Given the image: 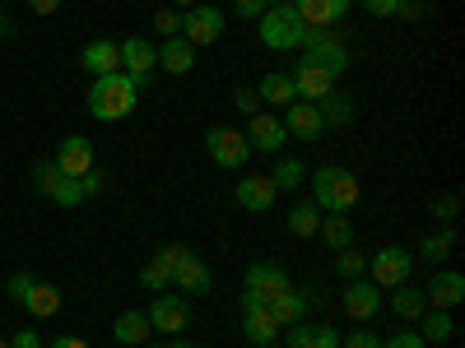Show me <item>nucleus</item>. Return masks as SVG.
<instances>
[{
  "label": "nucleus",
  "instance_id": "nucleus-52",
  "mask_svg": "<svg viewBox=\"0 0 465 348\" xmlns=\"http://www.w3.org/2000/svg\"><path fill=\"white\" fill-rule=\"evenodd\" d=\"M52 348H89V339H80V334H61V339H52Z\"/></svg>",
  "mask_w": 465,
  "mask_h": 348
},
{
  "label": "nucleus",
  "instance_id": "nucleus-30",
  "mask_svg": "<svg viewBox=\"0 0 465 348\" xmlns=\"http://www.w3.org/2000/svg\"><path fill=\"white\" fill-rule=\"evenodd\" d=\"M302 312H307V297L302 293H284V297H275V302H270V316H275L280 325H293V321H302Z\"/></svg>",
  "mask_w": 465,
  "mask_h": 348
},
{
  "label": "nucleus",
  "instance_id": "nucleus-14",
  "mask_svg": "<svg viewBox=\"0 0 465 348\" xmlns=\"http://www.w3.org/2000/svg\"><path fill=\"white\" fill-rule=\"evenodd\" d=\"M173 288H182L186 297H205L214 288V275H210V265L201 256H186L177 269H173Z\"/></svg>",
  "mask_w": 465,
  "mask_h": 348
},
{
  "label": "nucleus",
  "instance_id": "nucleus-17",
  "mask_svg": "<svg viewBox=\"0 0 465 348\" xmlns=\"http://www.w3.org/2000/svg\"><path fill=\"white\" fill-rule=\"evenodd\" d=\"M275 196H280V190H275L270 177H242L238 190H232V200H238L242 209H252V214H265L270 205H275Z\"/></svg>",
  "mask_w": 465,
  "mask_h": 348
},
{
  "label": "nucleus",
  "instance_id": "nucleus-48",
  "mask_svg": "<svg viewBox=\"0 0 465 348\" xmlns=\"http://www.w3.org/2000/svg\"><path fill=\"white\" fill-rule=\"evenodd\" d=\"M232 102H238V111H247V116H256V111H261V98H256L252 89H238V98H232Z\"/></svg>",
  "mask_w": 465,
  "mask_h": 348
},
{
  "label": "nucleus",
  "instance_id": "nucleus-11",
  "mask_svg": "<svg viewBox=\"0 0 465 348\" xmlns=\"http://www.w3.org/2000/svg\"><path fill=\"white\" fill-rule=\"evenodd\" d=\"M242 135H247L252 153H280V149H284V140H289V130H284L280 116H265V111H256V116H252Z\"/></svg>",
  "mask_w": 465,
  "mask_h": 348
},
{
  "label": "nucleus",
  "instance_id": "nucleus-45",
  "mask_svg": "<svg viewBox=\"0 0 465 348\" xmlns=\"http://www.w3.org/2000/svg\"><path fill=\"white\" fill-rule=\"evenodd\" d=\"M363 10L377 19H391V14H401V0H363Z\"/></svg>",
  "mask_w": 465,
  "mask_h": 348
},
{
  "label": "nucleus",
  "instance_id": "nucleus-43",
  "mask_svg": "<svg viewBox=\"0 0 465 348\" xmlns=\"http://www.w3.org/2000/svg\"><path fill=\"white\" fill-rule=\"evenodd\" d=\"M153 28H159L163 37H177V33H182V19H177L173 10H159V14H153Z\"/></svg>",
  "mask_w": 465,
  "mask_h": 348
},
{
  "label": "nucleus",
  "instance_id": "nucleus-37",
  "mask_svg": "<svg viewBox=\"0 0 465 348\" xmlns=\"http://www.w3.org/2000/svg\"><path fill=\"white\" fill-rule=\"evenodd\" d=\"M56 177H61L56 163H37V168H33V190H37V196H47V190L56 186Z\"/></svg>",
  "mask_w": 465,
  "mask_h": 348
},
{
  "label": "nucleus",
  "instance_id": "nucleus-34",
  "mask_svg": "<svg viewBox=\"0 0 465 348\" xmlns=\"http://www.w3.org/2000/svg\"><path fill=\"white\" fill-rule=\"evenodd\" d=\"M451 246H456V237H451V232H433V237H423L419 256L429 260V265H438V260H447V256H451Z\"/></svg>",
  "mask_w": 465,
  "mask_h": 348
},
{
  "label": "nucleus",
  "instance_id": "nucleus-6",
  "mask_svg": "<svg viewBox=\"0 0 465 348\" xmlns=\"http://www.w3.org/2000/svg\"><path fill=\"white\" fill-rule=\"evenodd\" d=\"M205 149H210V159H214L219 168H228V172H242L247 159H252L247 135H242V130H228V126H214V130L205 135Z\"/></svg>",
  "mask_w": 465,
  "mask_h": 348
},
{
  "label": "nucleus",
  "instance_id": "nucleus-21",
  "mask_svg": "<svg viewBox=\"0 0 465 348\" xmlns=\"http://www.w3.org/2000/svg\"><path fill=\"white\" fill-rule=\"evenodd\" d=\"M280 321L275 316H270V306H252V312H247V321H242V334H247V343H275L280 339Z\"/></svg>",
  "mask_w": 465,
  "mask_h": 348
},
{
  "label": "nucleus",
  "instance_id": "nucleus-58",
  "mask_svg": "<svg viewBox=\"0 0 465 348\" xmlns=\"http://www.w3.org/2000/svg\"><path fill=\"white\" fill-rule=\"evenodd\" d=\"M186 348H191V343H186Z\"/></svg>",
  "mask_w": 465,
  "mask_h": 348
},
{
  "label": "nucleus",
  "instance_id": "nucleus-5",
  "mask_svg": "<svg viewBox=\"0 0 465 348\" xmlns=\"http://www.w3.org/2000/svg\"><path fill=\"white\" fill-rule=\"evenodd\" d=\"M182 37L191 47H214L219 37H223V10L210 5V0H201V5H191L182 14Z\"/></svg>",
  "mask_w": 465,
  "mask_h": 348
},
{
  "label": "nucleus",
  "instance_id": "nucleus-22",
  "mask_svg": "<svg viewBox=\"0 0 465 348\" xmlns=\"http://www.w3.org/2000/svg\"><path fill=\"white\" fill-rule=\"evenodd\" d=\"M112 334H116V343L140 348V343H149L153 325H149V316H144V312H122V316H116V325H112Z\"/></svg>",
  "mask_w": 465,
  "mask_h": 348
},
{
  "label": "nucleus",
  "instance_id": "nucleus-12",
  "mask_svg": "<svg viewBox=\"0 0 465 348\" xmlns=\"http://www.w3.org/2000/svg\"><path fill=\"white\" fill-rule=\"evenodd\" d=\"M289 5L298 10V19H302L307 28H331V24H340V19L349 14V5H354V0H289Z\"/></svg>",
  "mask_w": 465,
  "mask_h": 348
},
{
  "label": "nucleus",
  "instance_id": "nucleus-31",
  "mask_svg": "<svg viewBox=\"0 0 465 348\" xmlns=\"http://www.w3.org/2000/svg\"><path fill=\"white\" fill-rule=\"evenodd\" d=\"M335 275H340L344 284L368 279V256H363V251H354V246H344V251L335 256Z\"/></svg>",
  "mask_w": 465,
  "mask_h": 348
},
{
  "label": "nucleus",
  "instance_id": "nucleus-3",
  "mask_svg": "<svg viewBox=\"0 0 465 348\" xmlns=\"http://www.w3.org/2000/svg\"><path fill=\"white\" fill-rule=\"evenodd\" d=\"M256 24H261V43H265L270 52H293V47L307 43V24L298 19L293 5H270Z\"/></svg>",
  "mask_w": 465,
  "mask_h": 348
},
{
  "label": "nucleus",
  "instance_id": "nucleus-39",
  "mask_svg": "<svg viewBox=\"0 0 465 348\" xmlns=\"http://www.w3.org/2000/svg\"><path fill=\"white\" fill-rule=\"evenodd\" d=\"M340 348H381V339H377L372 330H354V334L340 339Z\"/></svg>",
  "mask_w": 465,
  "mask_h": 348
},
{
  "label": "nucleus",
  "instance_id": "nucleus-13",
  "mask_svg": "<svg viewBox=\"0 0 465 348\" xmlns=\"http://www.w3.org/2000/svg\"><path fill=\"white\" fill-rule=\"evenodd\" d=\"M52 163H56V168H61L65 177H84V172L94 168V144H89L84 135H65Z\"/></svg>",
  "mask_w": 465,
  "mask_h": 348
},
{
  "label": "nucleus",
  "instance_id": "nucleus-29",
  "mask_svg": "<svg viewBox=\"0 0 465 348\" xmlns=\"http://www.w3.org/2000/svg\"><path fill=\"white\" fill-rule=\"evenodd\" d=\"M317 232L326 237V246H331V251H344V246H354V227H349V218H344V214H326Z\"/></svg>",
  "mask_w": 465,
  "mask_h": 348
},
{
  "label": "nucleus",
  "instance_id": "nucleus-8",
  "mask_svg": "<svg viewBox=\"0 0 465 348\" xmlns=\"http://www.w3.org/2000/svg\"><path fill=\"white\" fill-rule=\"evenodd\" d=\"M410 269H414V256L401 251V246H381L372 260H368V279L377 288H401L410 279Z\"/></svg>",
  "mask_w": 465,
  "mask_h": 348
},
{
  "label": "nucleus",
  "instance_id": "nucleus-25",
  "mask_svg": "<svg viewBox=\"0 0 465 348\" xmlns=\"http://www.w3.org/2000/svg\"><path fill=\"white\" fill-rule=\"evenodd\" d=\"M391 312L401 316V321H419L423 312H429V297H423V288H391Z\"/></svg>",
  "mask_w": 465,
  "mask_h": 348
},
{
  "label": "nucleus",
  "instance_id": "nucleus-56",
  "mask_svg": "<svg viewBox=\"0 0 465 348\" xmlns=\"http://www.w3.org/2000/svg\"><path fill=\"white\" fill-rule=\"evenodd\" d=\"M261 348H280V343H261Z\"/></svg>",
  "mask_w": 465,
  "mask_h": 348
},
{
  "label": "nucleus",
  "instance_id": "nucleus-35",
  "mask_svg": "<svg viewBox=\"0 0 465 348\" xmlns=\"http://www.w3.org/2000/svg\"><path fill=\"white\" fill-rule=\"evenodd\" d=\"M140 284H144V288H173V269L153 256V260H144V269H140Z\"/></svg>",
  "mask_w": 465,
  "mask_h": 348
},
{
  "label": "nucleus",
  "instance_id": "nucleus-2",
  "mask_svg": "<svg viewBox=\"0 0 465 348\" xmlns=\"http://www.w3.org/2000/svg\"><path fill=\"white\" fill-rule=\"evenodd\" d=\"M359 196H363V186H359V177L349 172V168L326 163V168L312 172V205H317V209H326V214H349V209L359 205Z\"/></svg>",
  "mask_w": 465,
  "mask_h": 348
},
{
  "label": "nucleus",
  "instance_id": "nucleus-23",
  "mask_svg": "<svg viewBox=\"0 0 465 348\" xmlns=\"http://www.w3.org/2000/svg\"><path fill=\"white\" fill-rule=\"evenodd\" d=\"M159 65H163L168 74H186L191 65H196V47H191L186 37L177 33V37H168V43L159 47Z\"/></svg>",
  "mask_w": 465,
  "mask_h": 348
},
{
  "label": "nucleus",
  "instance_id": "nucleus-54",
  "mask_svg": "<svg viewBox=\"0 0 465 348\" xmlns=\"http://www.w3.org/2000/svg\"><path fill=\"white\" fill-rule=\"evenodd\" d=\"M168 5H182V10H191V5H201V0H168Z\"/></svg>",
  "mask_w": 465,
  "mask_h": 348
},
{
  "label": "nucleus",
  "instance_id": "nucleus-26",
  "mask_svg": "<svg viewBox=\"0 0 465 348\" xmlns=\"http://www.w3.org/2000/svg\"><path fill=\"white\" fill-rule=\"evenodd\" d=\"M419 325H423V330H419V339H423V343H447V339H451V330H456V321L442 312V306H429V312L419 316Z\"/></svg>",
  "mask_w": 465,
  "mask_h": 348
},
{
  "label": "nucleus",
  "instance_id": "nucleus-27",
  "mask_svg": "<svg viewBox=\"0 0 465 348\" xmlns=\"http://www.w3.org/2000/svg\"><path fill=\"white\" fill-rule=\"evenodd\" d=\"M28 316H56L61 312V288H52V284H33V293H28Z\"/></svg>",
  "mask_w": 465,
  "mask_h": 348
},
{
  "label": "nucleus",
  "instance_id": "nucleus-44",
  "mask_svg": "<svg viewBox=\"0 0 465 348\" xmlns=\"http://www.w3.org/2000/svg\"><path fill=\"white\" fill-rule=\"evenodd\" d=\"M381 348H423V339L410 334V330H396V334H386V339H381Z\"/></svg>",
  "mask_w": 465,
  "mask_h": 348
},
{
  "label": "nucleus",
  "instance_id": "nucleus-19",
  "mask_svg": "<svg viewBox=\"0 0 465 348\" xmlns=\"http://www.w3.org/2000/svg\"><path fill=\"white\" fill-rule=\"evenodd\" d=\"M284 130H289V135H298V140H322V135H326V121H322L317 102H289Z\"/></svg>",
  "mask_w": 465,
  "mask_h": 348
},
{
  "label": "nucleus",
  "instance_id": "nucleus-42",
  "mask_svg": "<svg viewBox=\"0 0 465 348\" xmlns=\"http://www.w3.org/2000/svg\"><path fill=\"white\" fill-rule=\"evenodd\" d=\"M103 186H107V177H103L98 168H89V172L80 177V190H84V200H89V196H103Z\"/></svg>",
  "mask_w": 465,
  "mask_h": 348
},
{
  "label": "nucleus",
  "instance_id": "nucleus-47",
  "mask_svg": "<svg viewBox=\"0 0 465 348\" xmlns=\"http://www.w3.org/2000/svg\"><path fill=\"white\" fill-rule=\"evenodd\" d=\"M307 339H312V325L293 321V325H289V348H307Z\"/></svg>",
  "mask_w": 465,
  "mask_h": 348
},
{
  "label": "nucleus",
  "instance_id": "nucleus-15",
  "mask_svg": "<svg viewBox=\"0 0 465 348\" xmlns=\"http://www.w3.org/2000/svg\"><path fill=\"white\" fill-rule=\"evenodd\" d=\"M80 65L94 74V80H98V74H116V70H122V43H112V37H94V43L80 52Z\"/></svg>",
  "mask_w": 465,
  "mask_h": 348
},
{
  "label": "nucleus",
  "instance_id": "nucleus-51",
  "mask_svg": "<svg viewBox=\"0 0 465 348\" xmlns=\"http://www.w3.org/2000/svg\"><path fill=\"white\" fill-rule=\"evenodd\" d=\"M61 5H65V0H28V10H33V14H56Z\"/></svg>",
  "mask_w": 465,
  "mask_h": 348
},
{
  "label": "nucleus",
  "instance_id": "nucleus-55",
  "mask_svg": "<svg viewBox=\"0 0 465 348\" xmlns=\"http://www.w3.org/2000/svg\"><path fill=\"white\" fill-rule=\"evenodd\" d=\"M0 33H10V19L5 14H0Z\"/></svg>",
  "mask_w": 465,
  "mask_h": 348
},
{
  "label": "nucleus",
  "instance_id": "nucleus-28",
  "mask_svg": "<svg viewBox=\"0 0 465 348\" xmlns=\"http://www.w3.org/2000/svg\"><path fill=\"white\" fill-rule=\"evenodd\" d=\"M317 227H322V209L312 200H302V205L289 209V232L293 237H317Z\"/></svg>",
  "mask_w": 465,
  "mask_h": 348
},
{
  "label": "nucleus",
  "instance_id": "nucleus-53",
  "mask_svg": "<svg viewBox=\"0 0 465 348\" xmlns=\"http://www.w3.org/2000/svg\"><path fill=\"white\" fill-rule=\"evenodd\" d=\"M140 348H186V343L177 339V343H140Z\"/></svg>",
  "mask_w": 465,
  "mask_h": 348
},
{
  "label": "nucleus",
  "instance_id": "nucleus-38",
  "mask_svg": "<svg viewBox=\"0 0 465 348\" xmlns=\"http://www.w3.org/2000/svg\"><path fill=\"white\" fill-rule=\"evenodd\" d=\"M33 284H37L33 275H10V284H5V288H10V302H19V306H24V302H28V293H33Z\"/></svg>",
  "mask_w": 465,
  "mask_h": 348
},
{
  "label": "nucleus",
  "instance_id": "nucleus-50",
  "mask_svg": "<svg viewBox=\"0 0 465 348\" xmlns=\"http://www.w3.org/2000/svg\"><path fill=\"white\" fill-rule=\"evenodd\" d=\"M10 348H43V339H37L33 330H19V334L10 339Z\"/></svg>",
  "mask_w": 465,
  "mask_h": 348
},
{
  "label": "nucleus",
  "instance_id": "nucleus-32",
  "mask_svg": "<svg viewBox=\"0 0 465 348\" xmlns=\"http://www.w3.org/2000/svg\"><path fill=\"white\" fill-rule=\"evenodd\" d=\"M317 111H322V121H326V126H349V116H354L349 98H344V93H335V89L317 102Z\"/></svg>",
  "mask_w": 465,
  "mask_h": 348
},
{
  "label": "nucleus",
  "instance_id": "nucleus-7",
  "mask_svg": "<svg viewBox=\"0 0 465 348\" xmlns=\"http://www.w3.org/2000/svg\"><path fill=\"white\" fill-rule=\"evenodd\" d=\"M302 61H307V65H317V70H326L331 80H335V74H344V65H349V52L335 43V37H331L326 28H307Z\"/></svg>",
  "mask_w": 465,
  "mask_h": 348
},
{
  "label": "nucleus",
  "instance_id": "nucleus-18",
  "mask_svg": "<svg viewBox=\"0 0 465 348\" xmlns=\"http://www.w3.org/2000/svg\"><path fill=\"white\" fill-rule=\"evenodd\" d=\"M289 80H293V93H298L302 102H322V98L335 89L331 74H326V70H317V65H307V61H298V70L289 74Z\"/></svg>",
  "mask_w": 465,
  "mask_h": 348
},
{
  "label": "nucleus",
  "instance_id": "nucleus-33",
  "mask_svg": "<svg viewBox=\"0 0 465 348\" xmlns=\"http://www.w3.org/2000/svg\"><path fill=\"white\" fill-rule=\"evenodd\" d=\"M47 200H52V205H65V209H74V205L84 200V190H80V177H65V172H61V177H56V186L47 190Z\"/></svg>",
  "mask_w": 465,
  "mask_h": 348
},
{
  "label": "nucleus",
  "instance_id": "nucleus-20",
  "mask_svg": "<svg viewBox=\"0 0 465 348\" xmlns=\"http://www.w3.org/2000/svg\"><path fill=\"white\" fill-rule=\"evenodd\" d=\"M423 297H429V306H456L465 297V275H456V269H438V275L429 279V288H423Z\"/></svg>",
  "mask_w": 465,
  "mask_h": 348
},
{
  "label": "nucleus",
  "instance_id": "nucleus-10",
  "mask_svg": "<svg viewBox=\"0 0 465 348\" xmlns=\"http://www.w3.org/2000/svg\"><path fill=\"white\" fill-rule=\"evenodd\" d=\"M153 65H159V47L144 43V37H126V43H122V74H131V80L144 89Z\"/></svg>",
  "mask_w": 465,
  "mask_h": 348
},
{
  "label": "nucleus",
  "instance_id": "nucleus-4",
  "mask_svg": "<svg viewBox=\"0 0 465 348\" xmlns=\"http://www.w3.org/2000/svg\"><path fill=\"white\" fill-rule=\"evenodd\" d=\"M284 293H289V275H284V269L270 265V260H256L247 269V279H242V312H252V306H270Z\"/></svg>",
  "mask_w": 465,
  "mask_h": 348
},
{
  "label": "nucleus",
  "instance_id": "nucleus-41",
  "mask_svg": "<svg viewBox=\"0 0 465 348\" xmlns=\"http://www.w3.org/2000/svg\"><path fill=\"white\" fill-rule=\"evenodd\" d=\"M153 256H159V260H163L168 269H177V265H182V260H186L191 251H186L182 242H168V246H159V251H153Z\"/></svg>",
  "mask_w": 465,
  "mask_h": 348
},
{
  "label": "nucleus",
  "instance_id": "nucleus-9",
  "mask_svg": "<svg viewBox=\"0 0 465 348\" xmlns=\"http://www.w3.org/2000/svg\"><path fill=\"white\" fill-rule=\"evenodd\" d=\"M144 316H149V325L159 330V334H182V330L191 325V306H186V297H177V293H159Z\"/></svg>",
  "mask_w": 465,
  "mask_h": 348
},
{
  "label": "nucleus",
  "instance_id": "nucleus-46",
  "mask_svg": "<svg viewBox=\"0 0 465 348\" xmlns=\"http://www.w3.org/2000/svg\"><path fill=\"white\" fill-rule=\"evenodd\" d=\"M232 10H238L242 19H261L270 10V0H232Z\"/></svg>",
  "mask_w": 465,
  "mask_h": 348
},
{
  "label": "nucleus",
  "instance_id": "nucleus-49",
  "mask_svg": "<svg viewBox=\"0 0 465 348\" xmlns=\"http://www.w3.org/2000/svg\"><path fill=\"white\" fill-rule=\"evenodd\" d=\"M433 214L438 218H456V196H433Z\"/></svg>",
  "mask_w": 465,
  "mask_h": 348
},
{
  "label": "nucleus",
  "instance_id": "nucleus-40",
  "mask_svg": "<svg viewBox=\"0 0 465 348\" xmlns=\"http://www.w3.org/2000/svg\"><path fill=\"white\" fill-rule=\"evenodd\" d=\"M307 348H340V334L331 325H312V339H307Z\"/></svg>",
  "mask_w": 465,
  "mask_h": 348
},
{
  "label": "nucleus",
  "instance_id": "nucleus-24",
  "mask_svg": "<svg viewBox=\"0 0 465 348\" xmlns=\"http://www.w3.org/2000/svg\"><path fill=\"white\" fill-rule=\"evenodd\" d=\"M256 98L261 102H275V107H289V102H298V93H293V80L289 74H280V70H270L265 80H261V89H256Z\"/></svg>",
  "mask_w": 465,
  "mask_h": 348
},
{
  "label": "nucleus",
  "instance_id": "nucleus-36",
  "mask_svg": "<svg viewBox=\"0 0 465 348\" xmlns=\"http://www.w3.org/2000/svg\"><path fill=\"white\" fill-rule=\"evenodd\" d=\"M270 181H275V190H293L302 181V163L298 159H280L275 172H270Z\"/></svg>",
  "mask_w": 465,
  "mask_h": 348
},
{
  "label": "nucleus",
  "instance_id": "nucleus-1",
  "mask_svg": "<svg viewBox=\"0 0 465 348\" xmlns=\"http://www.w3.org/2000/svg\"><path fill=\"white\" fill-rule=\"evenodd\" d=\"M140 84L131 80V74H98L94 80V89H89V111L98 116V121H122V116H131L135 111V102H140Z\"/></svg>",
  "mask_w": 465,
  "mask_h": 348
},
{
  "label": "nucleus",
  "instance_id": "nucleus-16",
  "mask_svg": "<svg viewBox=\"0 0 465 348\" xmlns=\"http://www.w3.org/2000/svg\"><path fill=\"white\" fill-rule=\"evenodd\" d=\"M344 312L354 316V321H372L381 312V288L372 279H354L344 288Z\"/></svg>",
  "mask_w": 465,
  "mask_h": 348
},
{
  "label": "nucleus",
  "instance_id": "nucleus-57",
  "mask_svg": "<svg viewBox=\"0 0 465 348\" xmlns=\"http://www.w3.org/2000/svg\"><path fill=\"white\" fill-rule=\"evenodd\" d=\"M0 348H10V343H5V339H0Z\"/></svg>",
  "mask_w": 465,
  "mask_h": 348
}]
</instances>
